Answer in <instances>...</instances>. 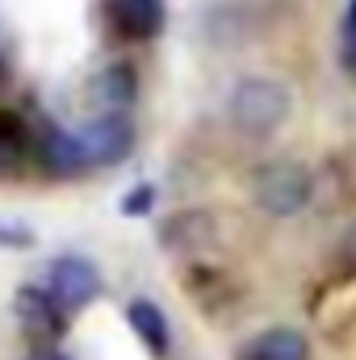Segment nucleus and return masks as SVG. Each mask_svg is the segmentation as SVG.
<instances>
[{"label": "nucleus", "instance_id": "f3484780", "mask_svg": "<svg viewBox=\"0 0 356 360\" xmlns=\"http://www.w3.org/2000/svg\"><path fill=\"white\" fill-rule=\"evenodd\" d=\"M4 80H8V68H4V59H0V89H4Z\"/></svg>", "mask_w": 356, "mask_h": 360}, {"label": "nucleus", "instance_id": "39448f33", "mask_svg": "<svg viewBox=\"0 0 356 360\" xmlns=\"http://www.w3.org/2000/svg\"><path fill=\"white\" fill-rule=\"evenodd\" d=\"M134 147V122L130 113H96L89 126L80 130V151L89 168H105V164H122Z\"/></svg>", "mask_w": 356, "mask_h": 360}, {"label": "nucleus", "instance_id": "20e7f679", "mask_svg": "<svg viewBox=\"0 0 356 360\" xmlns=\"http://www.w3.org/2000/svg\"><path fill=\"white\" fill-rule=\"evenodd\" d=\"M13 314H17L21 335H25L38 352H55L59 340L68 335V314L55 306V297H51L42 285L17 289V293H13Z\"/></svg>", "mask_w": 356, "mask_h": 360}, {"label": "nucleus", "instance_id": "423d86ee", "mask_svg": "<svg viewBox=\"0 0 356 360\" xmlns=\"http://www.w3.org/2000/svg\"><path fill=\"white\" fill-rule=\"evenodd\" d=\"M109 25L126 42H151L164 30V0H105Z\"/></svg>", "mask_w": 356, "mask_h": 360}, {"label": "nucleus", "instance_id": "ddd939ff", "mask_svg": "<svg viewBox=\"0 0 356 360\" xmlns=\"http://www.w3.org/2000/svg\"><path fill=\"white\" fill-rule=\"evenodd\" d=\"M344 68L356 76V0H348L344 13Z\"/></svg>", "mask_w": 356, "mask_h": 360}, {"label": "nucleus", "instance_id": "dca6fc26", "mask_svg": "<svg viewBox=\"0 0 356 360\" xmlns=\"http://www.w3.org/2000/svg\"><path fill=\"white\" fill-rule=\"evenodd\" d=\"M348 256H356V226L348 231Z\"/></svg>", "mask_w": 356, "mask_h": 360}, {"label": "nucleus", "instance_id": "2eb2a0df", "mask_svg": "<svg viewBox=\"0 0 356 360\" xmlns=\"http://www.w3.org/2000/svg\"><path fill=\"white\" fill-rule=\"evenodd\" d=\"M30 243H34V235H30L25 226H0V248H17V252H21V248H30Z\"/></svg>", "mask_w": 356, "mask_h": 360}, {"label": "nucleus", "instance_id": "4468645a", "mask_svg": "<svg viewBox=\"0 0 356 360\" xmlns=\"http://www.w3.org/2000/svg\"><path fill=\"white\" fill-rule=\"evenodd\" d=\"M155 201V188L151 184H139L134 193H126V201H122V210L130 214V218H139V214H147V205Z\"/></svg>", "mask_w": 356, "mask_h": 360}, {"label": "nucleus", "instance_id": "0eeeda50", "mask_svg": "<svg viewBox=\"0 0 356 360\" xmlns=\"http://www.w3.org/2000/svg\"><path fill=\"white\" fill-rule=\"evenodd\" d=\"M89 96L101 113H130V105H134V96H139V76H134V68H130V63H109V68H101L89 84Z\"/></svg>", "mask_w": 356, "mask_h": 360}, {"label": "nucleus", "instance_id": "f8f14e48", "mask_svg": "<svg viewBox=\"0 0 356 360\" xmlns=\"http://www.w3.org/2000/svg\"><path fill=\"white\" fill-rule=\"evenodd\" d=\"M160 239H164L168 252H197V248H205L214 239V222L205 214H177V218L164 222Z\"/></svg>", "mask_w": 356, "mask_h": 360}, {"label": "nucleus", "instance_id": "6e6552de", "mask_svg": "<svg viewBox=\"0 0 356 360\" xmlns=\"http://www.w3.org/2000/svg\"><path fill=\"white\" fill-rule=\"evenodd\" d=\"M126 319H130L134 335L143 340V348H147L155 360H168V356H172V327H168L164 310H160L151 297H134V302L126 306Z\"/></svg>", "mask_w": 356, "mask_h": 360}, {"label": "nucleus", "instance_id": "f03ea898", "mask_svg": "<svg viewBox=\"0 0 356 360\" xmlns=\"http://www.w3.org/2000/svg\"><path fill=\"white\" fill-rule=\"evenodd\" d=\"M252 197L268 218H293L310 205L314 176L298 160H268L252 172Z\"/></svg>", "mask_w": 356, "mask_h": 360}, {"label": "nucleus", "instance_id": "1a4fd4ad", "mask_svg": "<svg viewBox=\"0 0 356 360\" xmlns=\"http://www.w3.org/2000/svg\"><path fill=\"white\" fill-rule=\"evenodd\" d=\"M235 360H310V344L293 327H268L260 335H252Z\"/></svg>", "mask_w": 356, "mask_h": 360}, {"label": "nucleus", "instance_id": "9d476101", "mask_svg": "<svg viewBox=\"0 0 356 360\" xmlns=\"http://www.w3.org/2000/svg\"><path fill=\"white\" fill-rule=\"evenodd\" d=\"M34 151H38V143H34L30 126H25L13 109H0V176L25 168Z\"/></svg>", "mask_w": 356, "mask_h": 360}, {"label": "nucleus", "instance_id": "7ed1b4c3", "mask_svg": "<svg viewBox=\"0 0 356 360\" xmlns=\"http://www.w3.org/2000/svg\"><path fill=\"white\" fill-rule=\"evenodd\" d=\"M42 289L55 297V306L63 314H76L101 297L105 281H101V269L84 256H55L42 272Z\"/></svg>", "mask_w": 356, "mask_h": 360}, {"label": "nucleus", "instance_id": "9b49d317", "mask_svg": "<svg viewBox=\"0 0 356 360\" xmlns=\"http://www.w3.org/2000/svg\"><path fill=\"white\" fill-rule=\"evenodd\" d=\"M38 155H42V164H46L51 172H63V176L89 168V164H84V151H80V134H68V130H59V126H51V130L42 134Z\"/></svg>", "mask_w": 356, "mask_h": 360}, {"label": "nucleus", "instance_id": "f257e3e1", "mask_svg": "<svg viewBox=\"0 0 356 360\" xmlns=\"http://www.w3.org/2000/svg\"><path fill=\"white\" fill-rule=\"evenodd\" d=\"M289 109H293L289 89L276 84V80H268V76H248V80H239V84L231 89V96H227L231 122H235L243 134H252V139L272 134V130L289 117Z\"/></svg>", "mask_w": 356, "mask_h": 360}]
</instances>
